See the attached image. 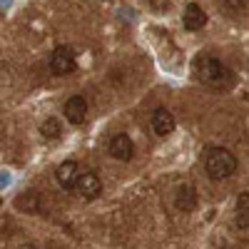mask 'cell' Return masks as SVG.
Listing matches in <instances>:
<instances>
[{
	"instance_id": "6da1fadb",
	"label": "cell",
	"mask_w": 249,
	"mask_h": 249,
	"mask_svg": "<svg viewBox=\"0 0 249 249\" xmlns=\"http://www.w3.org/2000/svg\"><path fill=\"white\" fill-rule=\"evenodd\" d=\"M192 70H195L197 80L204 82V85H210V88L222 90V88H230V85H232V72H230V68H224L222 62H219L217 57H212V55L199 53V55L195 57V62H192Z\"/></svg>"
},
{
	"instance_id": "7a4b0ae2",
	"label": "cell",
	"mask_w": 249,
	"mask_h": 249,
	"mask_svg": "<svg viewBox=\"0 0 249 249\" xmlns=\"http://www.w3.org/2000/svg\"><path fill=\"white\" fill-rule=\"evenodd\" d=\"M204 172L210 179H227L237 172V157L227 147H210L204 152Z\"/></svg>"
},
{
	"instance_id": "3957f363",
	"label": "cell",
	"mask_w": 249,
	"mask_h": 249,
	"mask_svg": "<svg viewBox=\"0 0 249 249\" xmlns=\"http://www.w3.org/2000/svg\"><path fill=\"white\" fill-rule=\"evenodd\" d=\"M75 68H77V57H75L72 48L57 45L50 55V72L57 75V77H65V75H72Z\"/></svg>"
},
{
	"instance_id": "277c9868",
	"label": "cell",
	"mask_w": 249,
	"mask_h": 249,
	"mask_svg": "<svg viewBox=\"0 0 249 249\" xmlns=\"http://www.w3.org/2000/svg\"><path fill=\"white\" fill-rule=\"evenodd\" d=\"M75 192H77L82 199L92 202V199H97V197L102 195V179H100L95 172H80V179H77V184H75Z\"/></svg>"
},
{
	"instance_id": "5b68a950",
	"label": "cell",
	"mask_w": 249,
	"mask_h": 249,
	"mask_svg": "<svg viewBox=\"0 0 249 249\" xmlns=\"http://www.w3.org/2000/svg\"><path fill=\"white\" fill-rule=\"evenodd\" d=\"M107 150H110V155H112L115 160L130 162L132 155H135V142H132L130 135L117 132V135H112V140H110V144H107Z\"/></svg>"
},
{
	"instance_id": "8992f818",
	"label": "cell",
	"mask_w": 249,
	"mask_h": 249,
	"mask_svg": "<svg viewBox=\"0 0 249 249\" xmlns=\"http://www.w3.org/2000/svg\"><path fill=\"white\" fill-rule=\"evenodd\" d=\"M62 112H65V120L70 124H82L88 117V100L82 95H72L65 100V105H62Z\"/></svg>"
},
{
	"instance_id": "52a82bcc",
	"label": "cell",
	"mask_w": 249,
	"mask_h": 249,
	"mask_svg": "<svg viewBox=\"0 0 249 249\" xmlns=\"http://www.w3.org/2000/svg\"><path fill=\"white\" fill-rule=\"evenodd\" d=\"M55 179H57V184L62 187V190H75V184H77V179H80L77 162H75V160L60 162L57 170H55Z\"/></svg>"
},
{
	"instance_id": "ba28073f",
	"label": "cell",
	"mask_w": 249,
	"mask_h": 249,
	"mask_svg": "<svg viewBox=\"0 0 249 249\" xmlns=\"http://www.w3.org/2000/svg\"><path fill=\"white\" fill-rule=\"evenodd\" d=\"M182 25L184 30H190V33H197L207 25V13L202 5L197 3H190V5H184V13H182Z\"/></svg>"
},
{
	"instance_id": "9c48e42d",
	"label": "cell",
	"mask_w": 249,
	"mask_h": 249,
	"mask_svg": "<svg viewBox=\"0 0 249 249\" xmlns=\"http://www.w3.org/2000/svg\"><path fill=\"white\" fill-rule=\"evenodd\" d=\"M177 127V122H175V115L170 110H164V107H157L155 115H152V130L160 135V137H167L172 135Z\"/></svg>"
},
{
	"instance_id": "30bf717a",
	"label": "cell",
	"mask_w": 249,
	"mask_h": 249,
	"mask_svg": "<svg viewBox=\"0 0 249 249\" xmlns=\"http://www.w3.org/2000/svg\"><path fill=\"white\" fill-rule=\"evenodd\" d=\"M197 202H199V197H197V190L192 184H182L175 195V204H177L179 212H195Z\"/></svg>"
},
{
	"instance_id": "8fae6325",
	"label": "cell",
	"mask_w": 249,
	"mask_h": 249,
	"mask_svg": "<svg viewBox=\"0 0 249 249\" xmlns=\"http://www.w3.org/2000/svg\"><path fill=\"white\" fill-rule=\"evenodd\" d=\"M234 224L239 230H249V192H239L234 202Z\"/></svg>"
},
{
	"instance_id": "7c38bea8",
	"label": "cell",
	"mask_w": 249,
	"mask_h": 249,
	"mask_svg": "<svg viewBox=\"0 0 249 249\" xmlns=\"http://www.w3.org/2000/svg\"><path fill=\"white\" fill-rule=\"evenodd\" d=\"M40 135H43V140H50V142L60 140V135H62V124H60V120L48 117L43 124H40Z\"/></svg>"
},
{
	"instance_id": "4fadbf2b",
	"label": "cell",
	"mask_w": 249,
	"mask_h": 249,
	"mask_svg": "<svg viewBox=\"0 0 249 249\" xmlns=\"http://www.w3.org/2000/svg\"><path fill=\"white\" fill-rule=\"evenodd\" d=\"M18 210H25V212H37V192H25V197H18Z\"/></svg>"
},
{
	"instance_id": "5bb4252c",
	"label": "cell",
	"mask_w": 249,
	"mask_h": 249,
	"mask_svg": "<svg viewBox=\"0 0 249 249\" xmlns=\"http://www.w3.org/2000/svg\"><path fill=\"white\" fill-rule=\"evenodd\" d=\"M222 5L227 10H232V13H239V10L247 8V0H222Z\"/></svg>"
}]
</instances>
